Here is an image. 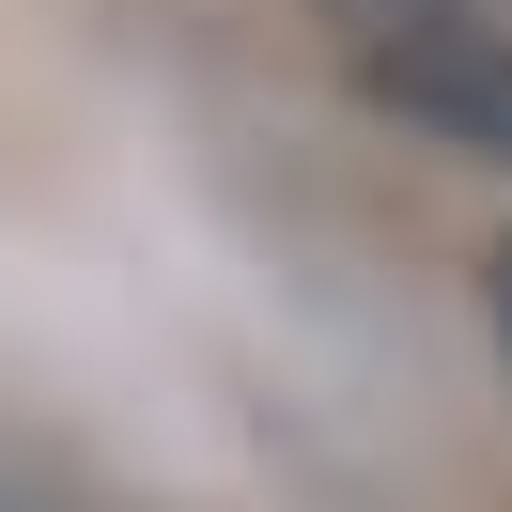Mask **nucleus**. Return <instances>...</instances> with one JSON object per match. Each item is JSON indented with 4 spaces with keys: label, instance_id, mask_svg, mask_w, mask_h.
I'll list each match as a JSON object with an SVG mask.
<instances>
[{
    "label": "nucleus",
    "instance_id": "1",
    "mask_svg": "<svg viewBox=\"0 0 512 512\" xmlns=\"http://www.w3.org/2000/svg\"><path fill=\"white\" fill-rule=\"evenodd\" d=\"M357 78L419 140L512 171V0H388L373 32H357Z\"/></svg>",
    "mask_w": 512,
    "mask_h": 512
},
{
    "label": "nucleus",
    "instance_id": "2",
    "mask_svg": "<svg viewBox=\"0 0 512 512\" xmlns=\"http://www.w3.org/2000/svg\"><path fill=\"white\" fill-rule=\"evenodd\" d=\"M481 311H497V357H512V249L481 264Z\"/></svg>",
    "mask_w": 512,
    "mask_h": 512
}]
</instances>
